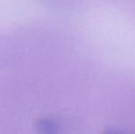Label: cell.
I'll return each instance as SVG.
<instances>
[{"label": "cell", "instance_id": "6da1fadb", "mask_svg": "<svg viewBox=\"0 0 135 134\" xmlns=\"http://www.w3.org/2000/svg\"><path fill=\"white\" fill-rule=\"evenodd\" d=\"M41 134H58V125L52 120H43L39 125Z\"/></svg>", "mask_w": 135, "mask_h": 134}, {"label": "cell", "instance_id": "7a4b0ae2", "mask_svg": "<svg viewBox=\"0 0 135 134\" xmlns=\"http://www.w3.org/2000/svg\"><path fill=\"white\" fill-rule=\"evenodd\" d=\"M103 134H126L125 132H123L122 131H119V130H116V129H109L107 130Z\"/></svg>", "mask_w": 135, "mask_h": 134}]
</instances>
